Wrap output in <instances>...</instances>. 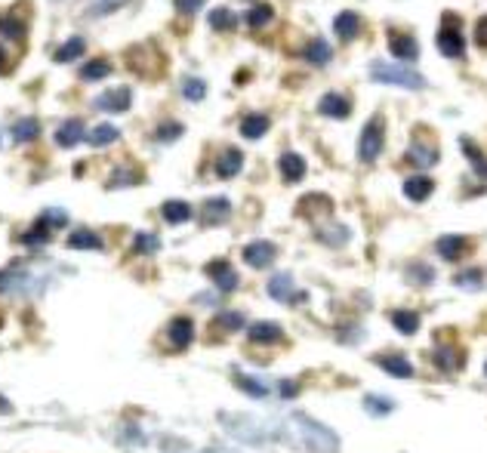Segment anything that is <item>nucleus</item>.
I'll use <instances>...</instances> for the list:
<instances>
[{
  "instance_id": "6ab92c4d",
  "label": "nucleus",
  "mask_w": 487,
  "mask_h": 453,
  "mask_svg": "<svg viewBox=\"0 0 487 453\" xmlns=\"http://www.w3.org/2000/svg\"><path fill=\"white\" fill-rule=\"evenodd\" d=\"M247 336H250V343H259V346H266V343H278L284 333H281L278 324H271V321H262V324H253L250 330H247Z\"/></svg>"
},
{
  "instance_id": "473e14b6",
  "label": "nucleus",
  "mask_w": 487,
  "mask_h": 453,
  "mask_svg": "<svg viewBox=\"0 0 487 453\" xmlns=\"http://www.w3.org/2000/svg\"><path fill=\"white\" fill-rule=\"evenodd\" d=\"M237 389H244L247 395H253V398H269V382H259L256 376H237Z\"/></svg>"
},
{
  "instance_id": "412c9836",
  "label": "nucleus",
  "mask_w": 487,
  "mask_h": 453,
  "mask_svg": "<svg viewBox=\"0 0 487 453\" xmlns=\"http://www.w3.org/2000/svg\"><path fill=\"white\" fill-rule=\"evenodd\" d=\"M407 160H410L413 167H435V164H438V148H435V145L416 142L413 148L407 151Z\"/></svg>"
},
{
  "instance_id": "4c0bfd02",
  "label": "nucleus",
  "mask_w": 487,
  "mask_h": 453,
  "mask_svg": "<svg viewBox=\"0 0 487 453\" xmlns=\"http://www.w3.org/2000/svg\"><path fill=\"white\" fill-rule=\"evenodd\" d=\"M266 22H271V6H266V4L253 6V10L247 13V25H250V28H262Z\"/></svg>"
},
{
  "instance_id": "c85d7f7f",
  "label": "nucleus",
  "mask_w": 487,
  "mask_h": 453,
  "mask_svg": "<svg viewBox=\"0 0 487 453\" xmlns=\"http://www.w3.org/2000/svg\"><path fill=\"white\" fill-rule=\"evenodd\" d=\"M160 213H164V219H167V222H173V225H179V222H189V219H192V207H189L185 201H167V204H164V210H160Z\"/></svg>"
},
{
  "instance_id": "4be33fe9",
  "label": "nucleus",
  "mask_w": 487,
  "mask_h": 453,
  "mask_svg": "<svg viewBox=\"0 0 487 453\" xmlns=\"http://www.w3.org/2000/svg\"><path fill=\"white\" fill-rule=\"evenodd\" d=\"M281 176H284V182H299V179L305 176V160L293 155V151H287V155L281 158Z\"/></svg>"
},
{
  "instance_id": "393cba45",
  "label": "nucleus",
  "mask_w": 487,
  "mask_h": 453,
  "mask_svg": "<svg viewBox=\"0 0 487 453\" xmlns=\"http://www.w3.org/2000/svg\"><path fill=\"white\" fill-rule=\"evenodd\" d=\"M463 361H466V355L459 352V348H454V346H441L438 355H435V364H438L441 370H459Z\"/></svg>"
},
{
  "instance_id": "79ce46f5",
  "label": "nucleus",
  "mask_w": 487,
  "mask_h": 453,
  "mask_svg": "<svg viewBox=\"0 0 487 453\" xmlns=\"http://www.w3.org/2000/svg\"><path fill=\"white\" fill-rule=\"evenodd\" d=\"M182 136V124H160L158 127V142H173Z\"/></svg>"
},
{
  "instance_id": "3c124183",
  "label": "nucleus",
  "mask_w": 487,
  "mask_h": 453,
  "mask_svg": "<svg viewBox=\"0 0 487 453\" xmlns=\"http://www.w3.org/2000/svg\"><path fill=\"white\" fill-rule=\"evenodd\" d=\"M0 71H6V53L0 49Z\"/></svg>"
},
{
  "instance_id": "cd10ccee",
  "label": "nucleus",
  "mask_w": 487,
  "mask_h": 453,
  "mask_svg": "<svg viewBox=\"0 0 487 453\" xmlns=\"http://www.w3.org/2000/svg\"><path fill=\"white\" fill-rule=\"evenodd\" d=\"M83 53H87V40H83V37H71V40H65V44L56 49V62H71V59H81Z\"/></svg>"
},
{
  "instance_id": "49530a36",
  "label": "nucleus",
  "mask_w": 487,
  "mask_h": 453,
  "mask_svg": "<svg viewBox=\"0 0 487 453\" xmlns=\"http://www.w3.org/2000/svg\"><path fill=\"white\" fill-rule=\"evenodd\" d=\"M475 44L481 49H487V16H481L478 25H475Z\"/></svg>"
},
{
  "instance_id": "f03ea898",
  "label": "nucleus",
  "mask_w": 487,
  "mask_h": 453,
  "mask_svg": "<svg viewBox=\"0 0 487 453\" xmlns=\"http://www.w3.org/2000/svg\"><path fill=\"white\" fill-rule=\"evenodd\" d=\"M370 78L377 83H395V87H404V90H423L426 87V78L416 71H410L404 65H392L386 59H377L370 62Z\"/></svg>"
},
{
  "instance_id": "f8f14e48",
  "label": "nucleus",
  "mask_w": 487,
  "mask_h": 453,
  "mask_svg": "<svg viewBox=\"0 0 487 453\" xmlns=\"http://www.w3.org/2000/svg\"><path fill=\"white\" fill-rule=\"evenodd\" d=\"M333 28H336L339 40H355L358 34H361V16L352 13V10H343L333 19Z\"/></svg>"
},
{
  "instance_id": "c03bdc74",
  "label": "nucleus",
  "mask_w": 487,
  "mask_h": 453,
  "mask_svg": "<svg viewBox=\"0 0 487 453\" xmlns=\"http://www.w3.org/2000/svg\"><path fill=\"white\" fill-rule=\"evenodd\" d=\"M204 4H207V0H173V6H176V10L182 13V16H192V13H198Z\"/></svg>"
},
{
  "instance_id": "603ef678",
  "label": "nucleus",
  "mask_w": 487,
  "mask_h": 453,
  "mask_svg": "<svg viewBox=\"0 0 487 453\" xmlns=\"http://www.w3.org/2000/svg\"><path fill=\"white\" fill-rule=\"evenodd\" d=\"M484 370H487V367H484Z\"/></svg>"
},
{
  "instance_id": "9d476101",
  "label": "nucleus",
  "mask_w": 487,
  "mask_h": 453,
  "mask_svg": "<svg viewBox=\"0 0 487 453\" xmlns=\"http://www.w3.org/2000/svg\"><path fill=\"white\" fill-rule=\"evenodd\" d=\"M167 336H170V346L173 348H189L192 339H194V324L192 318H173L167 327Z\"/></svg>"
},
{
  "instance_id": "2eb2a0df",
  "label": "nucleus",
  "mask_w": 487,
  "mask_h": 453,
  "mask_svg": "<svg viewBox=\"0 0 487 453\" xmlns=\"http://www.w3.org/2000/svg\"><path fill=\"white\" fill-rule=\"evenodd\" d=\"M83 121H78V117H71V121H65L62 127L56 130V145H62V148H74L81 139H83Z\"/></svg>"
},
{
  "instance_id": "dca6fc26",
  "label": "nucleus",
  "mask_w": 487,
  "mask_h": 453,
  "mask_svg": "<svg viewBox=\"0 0 487 453\" xmlns=\"http://www.w3.org/2000/svg\"><path fill=\"white\" fill-rule=\"evenodd\" d=\"M377 364L382 370H389L392 376H398V380H410V376H413V364H410L404 355H380Z\"/></svg>"
},
{
  "instance_id": "a19ab883",
  "label": "nucleus",
  "mask_w": 487,
  "mask_h": 453,
  "mask_svg": "<svg viewBox=\"0 0 487 453\" xmlns=\"http://www.w3.org/2000/svg\"><path fill=\"white\" fill-rule=\"evenodd\" d=\"M136 182H139V173H136V170H117L108 185L117 188V185H136Z\"/></svg>"
},
{
  "instance_id": "bb28decb",
  "label": "nucleus",
  "mask_w": 487,
  "mask_h": 453,
  "mask_svg": "<svg viewBox=\"0 0 487 453\" xmlns=\"http://www.w3.org/2000/svg\"><path fill=\"white\" fill-rule=\"evenodd\" d=\"M392 324L404 333V336H410V333L420 330V314L416 312H407V309H395L392 312Z\"/></svg>"
},
{
  "instance_id": "c756f323",
  "label": "nucleus",
  "mask_w": 487,
  "mask_h": 453,
  "mask_svg": "<svg viewBox=\"0 0 487 453\" xmlns=\"http://www.w3.org/2000/svg\"><path fill=\"white\" fill-rule=\"evenodd\" d=\"M117 136H121V130L117 127H111V124H99L96 130H93L87 139L90 145H96V148H102V145H111V142H117Z\"/></svg>"
},
{
  "instance_id": "20e7f679",
  "label": "nucleus",
  "mask_w": 487,
  "mask_h": 453,
  "mask_svg": "<svg viewBox=\"0 0 487 453\" xmlns=\"http://www.w3.org/2000/svg\"><path fill=\"white\" fill-rule=\"evenodd\" d=\"M438 49L447 59H459L466 53V37H463V31H459L457 16H444V22L438 28Z\"/></svg>"
},
{
  "instance_id": "b1692460",
  "label": "nucleus",
  "mask_w": 487,
  "mask_h": 453,
  "mask_svg": "<svg viewBox=\"0 0 487 453\" xmlns=\"http://www.w3.org/2000/svg\"><path fill=\"white\" fill-rule=\"evenodd\" d=\"M68 247H71V250H99L102 237L96 232H90V228H81V232L68 235Z\"/></svg>"
},
{
  "instance_id": "423d86ee",
  "label": "nucleus",
  "mask_w": 487,
  "mask_h": 453,
  "mask_svg": "<svg viewBox=\"0 0 487 453\" xmlns=\"http://www.w3.org/2000/svg\"><path fill=\"white\" fill-rule=\"evenodd\" d=\"M318 111L324 117H336V121H343V117L352 114V102H348L343 93H324L318 99Z\"/></svg>"
},
{
  "instance_id": "1a4fd4ad",
  "label": "nucleus",
  "mask_w": 487,
  "mask_h": 453,
  "mask_svg": "<svg viewBox=\"0 0 487 453\" xmlns=\"http://www.w3.org/2000/svg\"><path fill=\"white\" fill-rule=\"evenodd\" d=\"M435 250H438L441 259L457 262V259H463V256L469 253V241H466V237H459V235H444V237H438Z\"/></svg>"
},
{
  "instance_id": "09e8293b",
  "label": "nucleus",
  "mask_w": 487,
  "mask_h": 453,
  "mask_svg": "<svg viewBox=\"0 0 487 453\" xmlns=\"http://www.w3.org/2000/svg\"><path fill=\"white\" fill-rule=\"evenodd\" d=\"M44 219H47V222H53V225H65V222H68V216H65V213H59V210H49Z\"/></svg>"
},
{
  "instance_id": "f3484780",
  "label": "nucleus",
  "mask_w": 487,
  "mask_h": 453,
  "mask_svg": "<svg viewBox=\"0 0 487 453\" xmlns=\"http://www.w3.org/2000/svg\"><path fill=\"white\" fill-rule=\"evenodd\" d=\"M432 192H435V182H432L429 176H410V179H404V194H407L410 201L420 204V201L429 198Z\"/></svg>"
},
{
  "instance_id": "ea45409f",
  "label": "nucleus",
  "mask_w": 487,
  "mask_h": 453,
  "mask_svg": "<svg viewBox=\"0 0 487 453\" xmlns=\"http://www.w3.org/2000/svg\"><path fill=\"white\" fill-rule=\"evenodd\" d=\"M216 327H222V330H241V327H244V314H237V312L219 314V318H216Z\"/></svg>"
},
{
  "instance_id": "72a5a7b5",
  "label": "nucleus",
  "mask_w": 487,
  "mask_h": 453,
  "mask_svg": "<svg viewBox=\"0 0 487 453\" xmlns=\"http://www.w3.org/2000/svg\"><path fill=\"white\" fill-rule=\"evenodd\" d=\"M459 145H463V151H466V155H469V164H472V167H475V173L487 179V160H484V155H481V151H478V145H475L472 139H463V142H459Z\"/></svg>"
},
{
  "instance_id": "ddd939ff",
  "label": "nucleus",
  "mask_w": 487,
  "mask_h": 453,
  "mask_svg": "<svg viewBox=\"0 0 487 453\" xmlns=\"http://www.w3.org/2000/svg\"><path fill=\"white\" fill-rule=\"evenodd\" d=\"M241 167H244V155L237 148H225L219 155V160H216V176L219 179H232V176H237L241 173Z\"/></svg>"
},
{
  "instance_id": "4468645a",
  "label": "nucleus",
  "mask_w": 487,
  "mask_h": 453,
  "mask_svg": "<svg viewBox=\"0 0 487 453\" xmlns=\"http://www.w3.org/2000/svg\"><path fill=\"white\" fill-rule=\"evenodd\" d=\"M330 56H333V49H330V44L324 37H312L309 44H305V49H303V59L309 65H318V68H324L330 62Z\"/></svg>"
},
{
  "instance_id": "f257e3e1",
  "label": "nucleus",
  "mask_w": 487,
  "mask_h": 453,
  "mask_svg": "<svg viewBox=\"0 0 487 453\" xmlns=\"http://www.w3.org/2000/svg\"><path fill=\"white\" fill-rule=\"evenodd\" d=\"M293 425H299L296 432L303 435V444L312 453H336L339 450V438L327 429V425L315 423V420H309V416H303V413L293 416Z\"/></svg>"
},
{
  "instance_id": "f704fd0d",
  "label": "nucleus",
  "mask_w": 487,
  "mask_h": 453,
  "mask_svg": "<svg viewBox=\"0 0 487 453\" xmlns=\"http://www.w3.org/2000/svg\"><path fill=\"white\" fill-rule=\"evenodd\" d=\"M210 25H213L216 31H232L235 25H237V19H235V13H232V10L219 6V10H213V13H210Z\"/></svg>"
},
{
  "instance_id": "e433bc0d",
  "label": "nucleus",
  "mask_w": 487,
  "mask_h": 453,
  "mask_svg": "<svg viewBox=\"0 0 487 453\" xmlns=\"http://www.w3.org/2000/svg\"><path fill=\"white\" fill-rule=\"evenodd\" d=\"M182 96L192 99V102H201L204 96H207V87H204V81H198V78H185V83H182Z\"/></svg>"
},
{
  "instance_id": "a18cd8bd",
  "label": "nucleus",
  "mask_w": 487,
  "mask_h": 453,
  "mask_svg": "<svg viewBox=\"0 0 487 453\" xmlns=\"http://www.w3.org/2000/svg\"><path fill=\"white\" fill-rule=\"evenodd\" d=\"M416 275L423 278V284H429V281L435 278V271H432L429 266H423V262H420V266H410V269H407V278H416Z\"/></svg>"
},
{
  "instance_id": "a878e982",
  "label": "nucleus",
  "mask_w": 487,
  "mask_h": 453,
  "mask_svg": "<svg viewBox=\"0 0 487 453\" xmlns=\"http://www.w3.org/2000/svg\"><path fill=\"white\" fill-rule=\"evenodd\" d=\"M37 133H40L37 117H22V121L13 124V139L16 142H31V139H37Z\"/></svg>"
},
{
  "instance_id": "6e6552de",
  "label": "nucleus",
  "mask_w": 487,
  "mask_h": 453,
  "mask_svg": "<svg viewBox=\"0 0 487 453\" xmlns=\"http://www.w3.org/2000/svg\"><path fill=\"white\" fill-rule=\"evenodd\" d=\"M389 49H392V56L404 59V62L420 56V44H416L410 34H401V31H389Z\"/></svg>"
},
{
  "instance_id": "58836bf2",
  "label": "nucleus",
  "mask_w": 487,
  "mask_h": 453,
  "mask_svg": "<svg viewBox=\"0 0 487 453\" xmlns=\"http://www.w3.org/2000/svg\"><path fill=\"white\" fill-rule=\"evenodd\" d=\"M22 241H25V244H44V241H49V222L40 219L28 235H22Z\"/></svg>"
},
{
  "instance_id": "de8ad7c7",
  "label": "nucleus",
  "mask_w": 487,
  "mask_h": 453,
  "mask_svg": "<svg viewBox=\"0 0 487 453\" xmlns=\"http://www.w3.org/2000/svg\"><path fill=\"white\" fill-rule=\"evenodd\" d=\"M478 278H481V271H469V275H457V284H459V287H466V281H469V287H478Z\"/></svg>"
},
{
  "instance_id": "aec40b11",
  "label": "nucleus",
  "mask_w": 487,
  "mask_h": 453,
  "mask_svg": "<svg viewBox=\"0 0 487 453\" xmlns=\"http://www.w3.org/2000/svg\"><path fill=\"white\" fill-rule=\"evenodd\" d=\"M228 213H232V204L225 198H213L204 204V225H216V222H225Z\"/></svg>"
},
{
  "instance_id": "0eeeda50",
  "label": "nucleus",
  "mask_w": 487,
  "mask_h": 453,
  "mask_svg": "<svg viewBox=\"0 0 487 453\" xmlns=\"http://www.w3.org/2000/svg\"><path fill=\"white\" fill-rule=\"evenodd\" d=\"M130 90L127 87H117V90H108V93H102V96L96 99V108L99 111H111V114H121V111L130 108Z\"/></svg>"
},
{
  "instance_id": "c9c22d12",
  "label": "nucleus",
  "mask_w": 487,
  "mask_h": 453,
  "mask_svg": "<svg viewBox=\"0 0 487 453\" xmlns=\"http://www.w3.org/2000/svg\"><path fill=\"white\" fill-rule=\"evenodd\" d=\"M133 247H136V253H158L160 250V241L155 235H148V232H139L133 237Z\"/></svg>"
},
{
  "instance_id": "2f4dec72",
  "label": "nucleus",
  "mask_w": 487,
  "mask_h": 453,
  "mask_svg": "<svg viewBox=\"0 0 487 453\" xmlns=\"http://www.w3.org/2000/svg\"><path fill=\"white\" fill-rule=\"evenodd\" d=\"M0 37L22 40L25 37V22H19L16 16H0Z\"/></svg>"
},
{
  "instance_id": "7c9ffc66",
  "label": "nucleus",
  "mask_w": 487,
  "mask_h": 453,
  "mask_svg": "<svg viewBox=\"0 0 487 453\" xmlns=\"http://www.w3.org/2000/svg\"><path fill=\"white\" fill-rule=\"evenodd\" d=\"M108 74H111V62H105V59H93V62L81 68V81H102Z\"/></svg>"
},
{
  "instance_id": "5701e85b",
  "label": "nucleus",
  "mask_w": 487,
  "mask_h": 453,
  "mask_svg": "<svg viewBox=\"0 0 487 453\" xmlns=\"http://www.w3.org/2000/svg\"><path fill=\"white\" fill-rule=\"evenodd\" d=\"M269 133V117L266 114H244L241 117V136L247 139H259Z\"/></svg>"
},
{
  "instance_id": "37998d69",
  "label": "nucleus",
  "mask_w": 487,
  "mask_h": 453,
  "mask_svg": "<svg viewBox=\"0 0 487 453\" xmlns=\"http://www.w3.org/2000/svg\"><path fill=\"white\" fill-rule=\"evenodd\" d=\"M364 404H367V410H373V413H392V407H395V404H392V401H386V398H377V395H370V398L364 401Z\"/></svg>"
},
{
  "instance_id": "39448f33",
  "label": "nucleus",
  "mask_w": 487,
  "mask_h": 453,
  "mask_svg": "<svg viewBox=\"0 0 487 453\" xmlns=\"http://www.w3.org/2000/svg\"><path fill=\"white\" fill-rule=\"evenodd\" d=\"M275 244H269V241H253V244H247L244 247V262L247 266H253V269H269L271 262H275Z\"/></svg>"
},
{
  "instance_id": "a211bd4d",
  "label": "nucleus",
  "mask_w": 487,
  "mask_h": 453,
  "mask_svg": "<svg viewBox=\"0 0 487 453\" xmlns=\"http://www.w3.org/2000/svg\"><path fill=\"white\" fill-rule=\"evenodd\" d=\"M269 296L271 299H281V302H293L296 296V284L290 275H275L269 281Z\"/></svg>"
},
{
  "instance_id": "9b49d317",
  "label": "nucleus",
  "mask_w": 487,
  "mask_h": 453,
  "mask_svg": "<svg viewBox=\"0 0 487 453\" xmlns=\"http://www.w3.org/2000/svg\"><path fill=\"white\" fill-rule=\"evenodd\" d=\"M207 275L213 278V284H216L219 290H235V287H237V275H235V269L228 266L225 259L210 262V266H207Z\"/></svg>"
},
{
  "instance_id": "8fccbe9b",
  "label": "nucleus",
  "mask_w": 487,
  "mask_h": 453,
  "mask_svg": "<svg viewBox=\"0 0 487 453\" xmlns=\"http://www.w3.org/2000/svg\"><path fill=\"white\" fill-rule=\"evenodd\" d=\"M281 392H284V398L296 395V382H284V386H281Z\"/></svg>"
},
{
  "instance_id": "7ed1b4c3",
  "label": "nucleus",
  "mask_w": 487,
  "mask_h": 453,
  "mask_svg": "<svg viewBox=\"0 0 487 453\" xmlns=\"http://www.w3.org/2000/svg\"><path fill=\"white\" fill-rule=\"evenodd\" d=\"M382 145H386V133H382V117H370V124L361 130V139H358V158L364 160V164H370V160L380 158Z\"/></svg>"
}]
</instances>
